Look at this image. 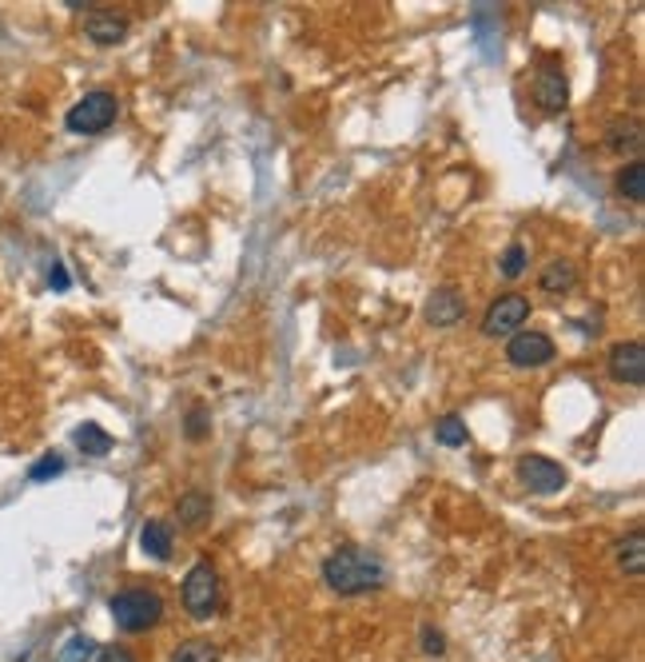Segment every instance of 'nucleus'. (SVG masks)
I'll return each mask as SVG.
<instances>
[{"instance_id":"nucleus-10","label":"nucleus","mask_w":645,"mask_h":662,"mask_svg":"<svg viewBox=\"0 0 645 662\" xmlns=\"http://www.w3.org/2000/svg\"><path fill=\"white\" fill-rule=\"evenodd\" d=\"M463 316H466V304L463 295H459V288H439V292L430 295V304H426V319L435 328H454Z\"/></svg>"},{"instance_id":"nucleus-24","label":"nucleus","mask_w":645,"mask_h":662,"mask_svg":"<svg viewBox=\"0 0 645 662\" xmlns=\"http://www.w3.org/2000/svg\"><path fill=\"white\" fill-rule=\"evenodd\" d=\"M61 471H64V459H61V455H44L40 463H33L28 479H33V483H44V479H56Z\"/></svg>"},{"instance_id":"nucleus-17","label":"nucleus","mask_w":645,"mask_h":662,"mask_svg":"<svg viewBox=\"0 0 645 662\" xmlns=\"http://www.w3.org/2000/svg\"><path fill=\"white\" fill-rule=\"evenodd\" d=\"M609 148L614 152H642V124L618 116V120L609 124Z\"/></svg>"},{"instance_id":"nucleus-1","label":"nucleus","mask_w":645,"mask_h":662,"mask_svg":"<svg viewBox=\"0 0 645 662\" xmlns=\"http://www.w3.org/2000/svg\"><path fill=\"white\" fill-rule=\"evenodd\" d=\"M323 583H327L335 595H371L387 583V566L383 559L363 547H339L335 555L323 559Z\"/></svg>"},{"instance_id":"nucleus-27","label":"nucleus","mask_w":645,"mask_h":662,"mask_svg":"<svg viewBox=\"0 0 645 662\" xmlns=\"http://www.w3.org/2000/svg\"><path fill=\"white\" fill-rule=\"evenodd\" d=\"M49 283L56 288V292H64L68 288V271L61 268V264H52V276H49Z\"/></svg>"},{"instance_id":"nucleus-13","label":"nucleus","mask_w":645,"mask_h":662,"mask_svg":"<svg viewBox=\"0 0 645 662\" xmlns=\"http://www.w3.org/2000/svg\"><path fill=\"white\" fill-rule=\"evenodd\" d=\"M73 443L85 455H92V459H104V455L112 451V443H116V440H112V435L100 428V423H80V428L73 431Z\"/></svg>"},{"instance_id":"nucleus-11","label":"nucleus","mask_w":645,"mask_h":662,"mask_svg":"<svg viewBox=\"0 0 645 662\" xmlns=\"http://www.w3.org/2000/svg\"><path fill=\"white\" fill-rule=\"evenodd\" d=\"M85 33L88 40H96V44H120L128 37V21L116 13H92L85 21Z\"/></svg>"},{"instance_id":"nucleus-18","label":"nucleus","mask_w":645,"mask_h":662,"mask_svg":"<svg viewBox=\"0 0 645 662\" xmlns=\"http://www.w3.org/2000/svg\"><path fill=\"white\" fill-rule=\"evenodd\" d=\"M92 659H96V642L88 635H80V631L64 638L61 647H56V654H52V662H92Z\"/></svg>"},{"instance_id":"nucleus-22","label":"nucleus","mask_w":645,"mask_h":662,"mask_svg":"<svg viewBox=\"0 0 645 662\" xmlns=\"http://www.w3.org/2000/svg\"><path fill=\"white\" fill-rule=\"evenodd\" d=\"M526 264H530V252H526V244H511L506 252H502L499 271L506 276V280H518V276L526 271Z\"/></svg>"},{"instance_id":"nucleus-6","label":"nucleus","mask_w":645,"mask_h":662,"mask_svg":"<svg viewBox=\"0 0 645 662\" xmlns=\"http://www.w3.org/2000/svg\"><path fill=\"white\" fill-rule=\"evenodd\" d=\"M518 479H523V487H530L534 495H554V491L566 487V467L546 459V455H523L518 459Z\"/></svg>"},{"instance_id":"nucleus-7","label":"nucleus","mask_w":645,"mask_h":662,"mask_svg":"<svg viewBox=\"0 0 645 662\" xmlns=\"http://www.w3.org/2000/svg\"><path fill=\"white\" fill-rule=\"evenodd\" d=\"M506 359L514 368H546L554 359V340L542 331H514L511 344H506Z\"/></svg>"},{"instance_id":"nucleus-20","label":"nucleus","mask_w":645,"mask_h":662,"mask_svg":"<svg viewBox=\"0 0 645 662\" xmlns=\"http://www.w3.org/2000/svg\"><path fill=\"white\" fill-rule=\"evenodd\" d=\"M171 662H220V647L207 642V638H192V642H183V647L176 650V659Z\"/></svg>"},{"instance_id":"nucleus-15","label":"nucleus","mask_w":645,"mask_h":662,"mask_svg":"<svg viewBox=\"0 0 645 662\" xmlns=\"http://www.w3.org/2000/svg\"><path fill=\"white\" fill-rule=\"evenodd\" d=\"M618 563L625 575H642L645 571V535L642 531H630V535L618 543Z\"/></svg>"},{"instance_id":"nucleus-8","label":"nucleus","mask_w":645,"mask_h":662,"mask_svg":"<svg viewBox=\"0 0 645 662\" xmlns=\"http://www.w3.org/2000/svg\"><path fill=\"white\" fill-rule=\"evenodd\" d=\"M534 100L542 112H562L566 100H570V85H566V73H562L558 61H546L534 76Z\"/></svg>"},{"instance_id":"nucleus-14","label":"nucleus","mask_w":645,"mask_h":662,"mask_svg":"<svg viewBox=\"0 0 645 662\" xmlns=\"http://www.w3.org/2000/svg\"><path fill=\"white\" fill-rule=\"evenodd\" d=\"M176 511H180L183 527H204L207 519H211V495H204V491H188Z\"/></svg>"},{"instance_id":"nucleus-21","label":"nucleus","mask_w":645,"mask_h":662,"mask_svg":"<svg viewBox=\"0 0 645 662\" xmlns=\"http://www.w3.org/2000/svg\"><path fill=\"white\" fill-rule=\"evenodd\" d=\"M435 440L442 443V447H466V423L459 416H442L439 423H435Z\"/></svg>"},{"instance_id":"nucleus-23","label":"nucleus","mask_w":645,"mask_h":662,"mask_svg":"<svg viewBox=\"0 0 645 662\" xmlns=\"http://www.w3.org/2000/svg\"><path fill=\"white\" fill-rule=\"evenodd\" d=\"M183 435L192 443H199V440H207L211 435V411H207L204 404H195L192 411H188V423H183Z\"/></svg>"},{"instance_id":"nucleus-4","label":"nucleus","mask_w":645,"mask_h":662,"mask_svg":"<svg viewBox=\"0 0 645 662\" xmlns=\"http://www.w3.org/2000/svg\"><path fill=\"white\" fill-rule=\"evenodd\" d=\"M183 611L199 619V623L220 611V575H216L211 563H195L188 571V578H183Z\"/></svg>"},{"instance_id":"nucleus-16","label":"nucleus","mask_w":645,"mask_h":662,"mask_svg":"<svg viewBox=\"0 0 645 662\" xmlns=\"http://www.w3.org/2000/svg\"><path fill=\"white\" fill-rule=\"evenodd\" d=\"M573 283H578V271H573V264H566V259H554V264H546V271H542V280H538V288L550 295H562L570 292Z\"/></svg>"},{"instance_id":"nucleus-9","label":"nucleus","mask_w":645,"mask_h":662,"mask_svg":"<svg viewBox=\"0 0 645 662\" xmlns=\"http://www.w3.org/2000/svg\"><path fill=\"white\" fill-rule=\"evenodd\" d=\"M609 375L618 383H630V387H642L645 383V347L637 340H625L609 352Z\"/></svg>"},{"instance_id":"nucleus-2","label":"nucleus","mask_w":645,"mask_h":662,"mask_svg":"<svg viewBox=\"0 0 645 662\" xmlns=\"http://www.w3.org/2000/svg\"><path fill=\"white\" fill-rule=\"evenodd\" d=\"M112 611V623L120 626L124 635H144L152 626L164 619V602H159L156 590H120V595H112L108 602Z\"/></svg>"},{"instance_id":"nucleus-19","label":"nucleus","mask_w":645,"mask_h":662,"mask_svg":"<svg viewBox=\"0 0 645 662\" xmlns=\"http://www.w3.org/2000/svg\"><path fill=\"white\" fill-rule=\"evenodd\" d=\"M618 192L630 200V204H642V200H645V164H637V160H633L630 168H621Z\"/></svg>"},{"instance_id":"nucleus-25","label":"nucleus","mask_w":645,"mask_h":662,"mask_svg":"<svg viewBox=\"0 0 645 662\" xmlns=\"http://www.w3.org/2000/svg\"><path fill=\"white\" fill-rule=\"evenodd\" d=\"M423 650L426 654H435V659L447 654V635H442L439 626H423Z\"/></svg>"},{"instance_id":"nucleus-3","label":"nucleus","mask_w":645,"mask_h":662,"mask_svg":"<svg viewBox=\"0 0 645 662\" xmlns=\"http://www.w3.org/2000/svg\"><path fill=\"white\" fill-rule=\"evenodd\" d=\"M116 116H120V100H116V92L96 88V92H85V97L68 109L64 128H68L73 136H100L116 124Z\"/></svg>"},{"instance_id":"nucleus-12","label":"nucleus","mask_w":645,"mask_h":662,"mask_svg":"<svg viewBox=\"0 0 645 662\" xmlns=\"http://www.w3.org/2000/svg\"><path fill=\"white\" fill-rule=\"evenodd\" d=\"M171 523H164V519H147L144 527H140V547H144V555H152V559H168L171 555Z\"/></svg>"},{"instance_id":"nucleus-26","label":"nucleus","mask_w":645,"mask_h":662,"mask_svg":"<svg viewBox=\"0 0 645 662\" xmlns=\"http://www.w3.org/2000/svg\"><path fill=\"white\" fill-rule=\"evenodd\" d=\"M96 662H136V659L120 647H104V650H96Z\"/></svg>"},{"instance_id":"nucleus-5","label":"nucleus","mask_w":645,"mask_h":662,"mask_svg":"<svg viewBox=\"0 0 645 662\" xmlns=\"http://www.w3.org/2000/svg\"><path fill=\"white\" fill-rule=\"evenodd\" d=\"M526 319H530V300H526V295H518V292L499 295V300L487 307V316H482V335H490V340L514 335Z\"/></svg>"}]
</instances>
